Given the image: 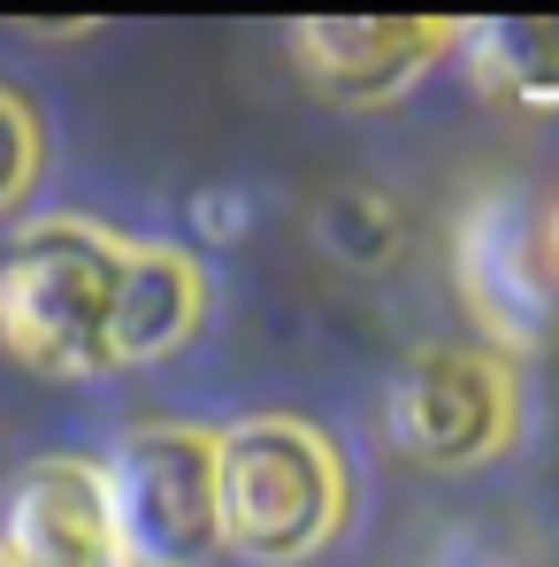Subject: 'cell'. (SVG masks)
<instances>
[{"mask_svg": "<svg viewBox=\"0 0 559 567\" xmlns=\"http://www.w3.org/2000/svg\"><path fill=\"white\" fill-rule=\"evenodd\" d=\"M460 31L437 23V16H322V23H299L291 47H299V70L307 85L338 107H375L391 100L406 78H422Z\"/></svg>", "mask_w": 559, "mask_h": 567, "instance_id": "5b68a950", "label": "cell"}, {"mask_svg": "<svg viewBox=\"0 0 559 567\" xmlns=\"http://www.w3.org/2000/svg\"><path fill=\"white\" fill-rule=\"evenodd\" d=\"M215 514H222V545L277 567L307 560L314 545H330L345 514V468L330 437L291 414L230 422L215 437Z\"/></svg>", "mask_w": 559, "mask_h": 567, "instance_id": "6da1fadb", "label": "cell"}, {"mask_svg": "<svg viewBox=\"0 0 559 567\" xmlns=\"http://www.w3.org/2000/svg\"><path fill=\"white\" fill-rule=\"evenodd\" d=\"M537 230H545V261H552V277H559V192H552V207H545Z\"/></svg>", "mask_w": 559, "mask_h": 567, "instance_id": "8fae6325", "label": "cell"}, {"mask_svg": "<svg viewBox=\"0 0 559 567\" xmlns=\"http://www.w3.org/2000/svg\"><path fill=\"white\" fill-rule=\"evenodd\" d=\"M0 567H8V560H0Z\"/></svg>", "mask_w": 559, "mask_h": 567, "instance_id": "7c38bea8", "label": "cell"}, {"mask_svg": "<svg viewBox=\"0 0 559 567\" xmlns=\"http://www.w3.org/2000/svg\"><path fill=\"white\" fill-rule=\"evenodd\" d=\"M31 169H39V131H31L23 100L0 93V207H8L15 192L31 185Z\"/></svg>", "mask_w": 559, "mask_h": 567, "instance_id": "30bf717a", "label": "cell"}, {"mask_svg": "<svg viewBox=\"0 0 559 567\" xmlns=\"http://www.w3.org/2000/svg\"><path fill=\"white\" fill-rule=\"evenodd\" d=\"M391 430H398V445L414 461L467 468V461L506 445V430H514V377L490 353L429 346V353L406 361V377L391 391Z\"/></svg>", "mask_w": 559, "mask_h": 567, "instance_id": "277c9868", "label": "cell"}, {"mask_svg": "<svg viewBox=\"0 0 559 567\" xmlns=\"http://www.w3.org/2000/svg\"><path fill=\"white\" fill-rule=\"evenodd\" d=\"M107 529L123 567H199L222 545L215 514V437L191 422H146L131 430L107 468Z\"/></svg>", "mask_w": 559, "mask_h": 567, "instance_id": "3957f363", "label": "cell"}, {"mask_svg": "<svg viewBox=\"0 0 559 567\" xmlns=\"http://www.w3.org/2000/svg\"><path fill=\"white\" fill-rule=\"evenodd\" d=\"M475 78L514 107H559V16H490L467 31Z\"/></svg>", "mask_w": 559, "mask_h": 567, "instance_id": "9c48e42d", "label": "cell"}, {"mask_svg": "<svg viewBox=\"0 0 559 567\" xmlns=\"http://www.w3.org/2000/svg\"><path fill=\"white\" fill-rule=\"evenodd\" d=\"M460 284L490 338L537 346L552 330L559 277L545 261V230H529V215L514 199H475V215L460 223Z\"/></svg>", "mask_w": 559, "mask_h": 567, "instance_id": "8992f818", "label": "cell"}, {"mask_svg": "<svg viewBox=\"0 0 559 567\" xmlns=\"http://www.w3.org/2000/svg\"><path fill=\"white\" fill-rule=\"evenodd\" d=\"M199 277H191L185 254L169 246H138L123 254V277H115V307H107V353L115 361H154L199 322Z\"/></svg>", "mask_w": 559, "mask_h": 567, "instance_id": "ba28073f", "label": "cell"}, {"mask_svg": "<svg viewBox=\"0 0 559 567\" xmlns=\"http://www.w3.org/2000/svg\"><path fill=\"white\" fill-rule=\"evenodd\" d=\"M8 567H123L107 529V491L85 461H39L8 498Z\"/></svg>", "mask_w": 559, "mask_h": 567, "instance_id": "52a82bcc", "label": "cell"}, {"mask_svg": "<svg viewBox=\"0 0 559 567\" xmlns=\"http://www.w3.org/2000/svg\"><path fill=\"white\" fill-rule=\"evenodd\" d=\"M123 277V246L93 223H39L0 254V346L46 377L115 369L107 307Z\"/></svg>", "mask_w": 559, "mask_h": 567, "instance_id": "7a4b0ae2", "label": "cell"}]
</instances>
